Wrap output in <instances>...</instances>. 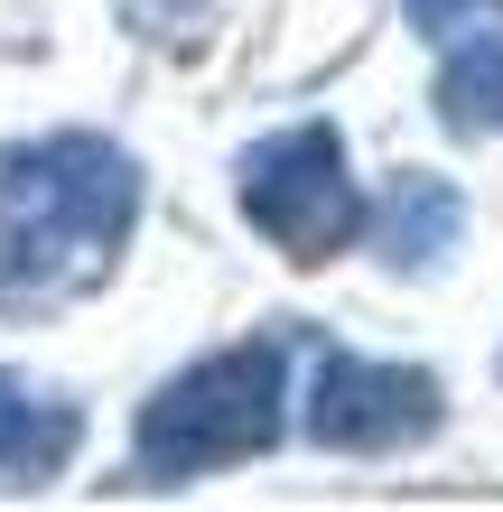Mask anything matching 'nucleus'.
<instances>
[{
  "mask_svg": "<svg viewBox=\"0 0 503 512\" xmlns=\"http://www.w3.org/2000/svg\"><path fill=\"white\" fill-rule=\"evenodd\" d=\"M457 224H466V205L448 177H429V168H410L392 196H382V252H392L401 270H429L438 252L457 243Z\"/></svg>",
  "mask_w": 503,
  "mask_h": 512,
  "instance_id": "6",
  "label": "nucleus"
},
{
  "mask_svg": "<svg viewBox=\"0 0 503 512\" xmlns=\"http://www.w3.org/2000/svg\"><path fill=\"white\" fill-rule=\"evenodd\" d=\"M438 122L448 131H503V47L494 38H476V47L457 38V56L438 66Z\"/></svg>",
  "mask_w": 503,
  "mask_h": 512,
  "instance_id": "7",
  "label": "nucleus"
},
{
  "mask_svg": "<svg viewBox=\"0 0 503 512\" xmlns=\"http://www.w3.org/2000/svg\"><path fill=\"white\" fill-rule=\"evenodd\" d=\"M243 215L271 233L289 261H336L364 233V196L345 177V140L327 122L271 131L243 149Z\"/></svg>",
  "mask_w": 503,
  "mask_h": 512,
  "instance_id": "3",
  "label": "nucleus"
},
{
  "mask_svg": "<svg viewBox=\"0 0 503 512\" xmlns=\"http://www.w3.org/2000/svg\"><path fill=\"white\" fill-rule=\"evenodd\" d=\"M66 457H75V410H56L0 373V485H47Z\"/></svg>",
  "mask_w": 503,
  "mask_h": 512,
  "instance_id": "5",
  "label": "nucleus"
},
{
  "mask_svg": "<svg viewBox=\"0 0 503 512\" xmlns=\"http://www.w3.org/2000/svg\"><path fill=\"white\" fill-rule=\"evenodd\" d=\"M494 19H503V0H410V28L438 47H457V38H494Z\"/></svg>",
  "mask_w": 503,
  "mask_h": 512,
  "instance_id": "8",
  "label": "nucleus"
},
{
  "mask_svg": "<svg viewBox=\"0 0 503 512\" xmlns=\"http://www.w3.org/2000/svg\"><path fill=\"white\" fill-rule=\"evenodd\" d=\"M140 168L103 131H47L0 149V308L84 298L131 243Z\"/></svg>",
  "mask_w": 503,
  "mask_h": 512,
  "instance_id": "1",
  "label": "nucleus"
},
{
  "mask_svg": "<svg viewBox=\"0 0 503 512\" xmlns=\"http://www.w3.org/2000/svg\"><path fill=\"white\" fill-rule=\"evenodd\" d=\"M438 429V382L420 364H373V354H327L308 382V438L336 457H382Z\"/></svg>",
  "mask_w": 503,
  "mask_h": 512,
  "instance_id": "4",
  "label": "nucleus"
},
{
  "mask_svg": "<svg viewBox=\"0 0 503 512\" xmlns=\"http://www.w3.org/2000/svg\"><path fill=\"white\" fill-rule=\"evenodd\" d=\"M280 438V345H224L187 364L131 429V466L150 485H187V475L243 466Z\"/></svg>",
  "mask_w": 503,
  "mask_h": 512,
  "instance_id": "2",
  "label": "nucleus"
}]
</instances>
